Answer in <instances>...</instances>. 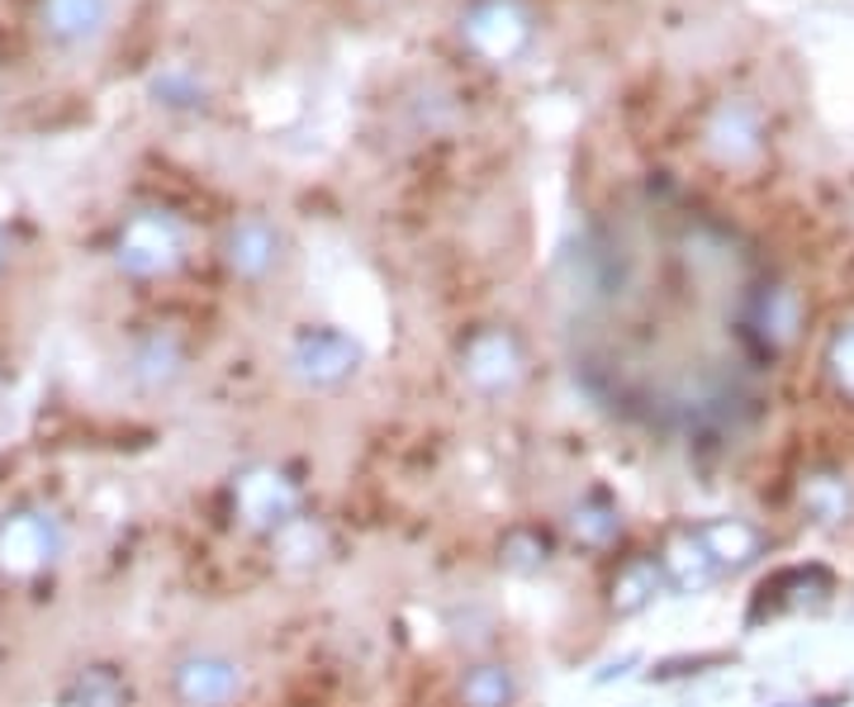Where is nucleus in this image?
<instances>
[{
	"mask_svg": "<svg viewBox=\"0 0 854 707\" xmlns=\"http://www.w3.org/2000/svg\"><path fill=\"white\" fill-rule=\"evenodd\" d=\"M669 570H674V584H679V589H698V584L712 579V555H708V546H702V541L694 537V541H684V546H674Z\"/></svg>",
	"mask_w": 854,
	"mask_h": 707,
	"instance_id": "nucleus-18",
	"label": "nucleus"
},
{
	"mask_svg": "<svg viewBox=\"0 0 854 707\" xmlns=\"http://www.w3.org/2000/svg\"><path fill=\"white\" fill-rule=\"evenodd\" d=\"M461 698H466V707H508L513 703V674L503 665H479L466 674Z\"/></svg>",
	"mask_w": 854,
	"mask_h": 707,
	"instance_id": "nucleus-14",
	"label": "nucleus"
},
{
	"mask_svg": "<svg viewBox=\"0 0 854 707\" xmlns=\"http://www.w3.org/2000/svg\"><path fill=\"white\" fill-rule=\"evenodd\" d=\"M661 565L655 561H632L618 575V584H612V608L618 612H636V608H646L651 598H655V589H661Z\"/></svg>",
	"mask_w": 854,
	"mask_h": 707,
	"instance_id": "nucleus-13",
	"label": "nucleus"
},
{
	"mask_svg": "<svg viewBox=\"0 0 854 707\" xmlns=\"http://www.w3.org/2000/svg\"><path fill=\"white\" fill-rule=\"evenodd\" d=\"M503 565H513V570H542L546 565V537L518 528L513 537L503 541Z\"/></svg>",
	"mask_w": 854,
	"mask_h": 707,
	"instance_id": "nucleus-19",
	"label": "nucleus"
},
{
	"mask_svg": "<svg viewBox=\"0 0 854 707\" xmlns=\"http://www.w3.org/2000/svg\"><path fill=\"white\" fill-rule=\"evenodd\" d=\"M0 266H5V233H0Z\"/></svg>",
	"mask_w": 854,
	"mask_h": 707,
	"instance_id": "nucleus-23",
	"label": "nucleus"
},
{
	"mask_svg": "<svg viewBox=\"0 0 854 707\" xmlns=\"http://www.w3.org/2000/svg\"><path fill=\"white\" fill-rule=\"evenodd\" d=\"M237 684H243V674L223 655H190L176 670V694L190 707H223L237 694Z\"/></svg>",
	"mask_w": 854,
	"mask_h": 707,
	"instance_id": "nucleus-9",
	"label": "nucleus"
},
{
	"mask_svg": "<svg viewBox=\"0 0 854 707\" xmlns=\"http://www.w3.org/2000/svg\"><path fill=\"white\" fill-rule=\"evenodd\" d=\"M698 541L708 546L712 561H745V555L755 551V532L745 528V522H712V528H702Z\"/></svg>",
	"mask_w": 854,
	"mask_h": 707,
	"instance_id": "nucleus-16",
	"label": "nucleus"
},
{
	"mask_svg": "<svg viewBox=\"0 0 854 707\" xmlns=\"http://www.w3.org/2000/svg\"><path fill=\"white\" fill-rule=\"evenodd\" d=\"M233 499H237V513H243L252 528H285V522L295 518V485L280 471H266V465L237 475Z\"/></svg>",
	"mask_w": 854,
	"mask_h": 707,
	"instance_id": "nucleus-8",
	"label": "nucleus"
},
{
	"mask_svg": "<svg viewBox=\"0 0 854 707\" xmlns=\"http://www.w3.org/2000/svg\"><path fill=\"white\" fill-rule=\"evenodd\" d=\"M67 707H124V684L114 670H86L67 694Z\"/></svg>",
	"mask_w": 854,
	"mask_h": 707,
	"instance_id": "nucleus-15",
	"label": "nucleus"
},
{
	"mask_svg": "<svg viewBox=\"0 0 854 707\" xmlns=\"http://www.w3.org/2000/svg\"><path fill=\"white\" fill-rule=\"evenodd\" d=\"M190 252V233L186 223L162 205H143L119 223L114 233V266L124 270L129 280H162L171 270H181Z\"/></svg>",
	"mask_w": 854,
	"mask_h": 707,
	"instance_id": "nucleus-2",
	"label": "nucleus"
},
{
	"mask_svg": "<svg viewBox=\"0 0 854 707\" xmlns=\"http://www.w3.org/2000/svg\"><path fill=\"white\" fill-rule=\"evenodd\" d=\"M280 257H285L280 229L262 214L233 219L229 233H223V266H229L237 280H266L280 266Z\"/></svg>",
	"mask_w": 854,
	"mask_h": 707,
	"instance_id": "nucleus-7",
	"label": "nucleus"
},
{
	"mask_svg": "<svg viewBox=\"0 0 854 707\" xmlns=\"http://www.w3.org/2000/svg\"><path fill=\"white\" fill-rule=\"evenodd\" d=\"M57 551H63V528L53 513L24 508V513L0 522V570L5 575H34Z\"/></svg>",
	"mask_w": 854,
	"mask_h": 707,
	"instance_id": "nucleus-6",
	"label": "nucleus"
},
{
	"mask_svg": "<svg viewBox=\"0 0 854 707\" xmlns=\"http://www.w3.org/2000/svg\"><path fill=\"white\" fill-rule=\"evenodd\" d=\"M708 147L722 162H751L759 153V124L745 104H722L708 124Z\"/></svg>",
	"mask_w": 854,
	"mask_h": 707,
	"instance_id": "nucleus-11",
	"label": "nucleus"
},
{
	"mask_svg": "<svg viewBox=\"0 0 854 707\" xmlns=\"http://www.w3.org/2000/svg\"><path fill=\"white\" fill-rule=\"evenodd\" d=\"M575 532L589 541V546H608V541L622 532V513L608 499H598V494H594L589 504L575 508Z\"/></svg>",
	"mask_w": 854,
	"mask_h": 707,
	"instance_id": "nucleus-17",
	"label": "nucleus"
},
{
	"mask_svg": "<svg viewBox=\"0 0 854 707\" xmlns=\"http://www.w3.org/2000/svg\"><path fill=\"white\" fill-rule=\"evenodd\" d=\"M522 366H528V356H522V342L508 328H479V333L466 338V352H461L466 380L485 395L513 389L522 380Z\"/></svg>",
	"mask_w": 854,
	"mask_h": 707,
	"instance_id": "nucleus-5",
	"label": "nucleus"
},
{
	"mask_svg": "<svg viewBox=\"0 0 854 707\" xmlns=\"http://www.w3.org/2000/svg\"><path fill=\"white\" fill-rule=\"evenodd\" d=\"M114 0H34V34L53 53H96L114 29Z\"/></svg>",
	"mask_w": 854,
	"mask_h": 707,
	"instance_id": "nucleus-3",
	"label": "nucleus"
},
{
	"mask_svg": "<svg viewBox=\"0 0 854 707\" xmlns=\"http://www.w3.org/2000/svg\"><path fill=\"white\" fill-rule=\"evenodd\" d=\"M827 366H831V375H835V385L850 389V395H854V323H850V328H841V333L831 338Z\"/></svg>",
	"mask_w": 854,
	"mask_h": 707,
	"instance_id": "nucleus-20",
	"label": "nucleus"
},
{
	"mask_svg": "<svg viewBox=\"0 0 854 707\" xmlns=\"http://www.w3.org/2000/svg\"><path fill=\"white\" fill-rule=\"evenodd\" d=\"M807 504H812L827 522H841L850 508V494H845V485H821L817 479V485H807Z\"/></svg>",
	"mask_w": 854,
	"mask_h": 707,
	"instance_id": "nucleus-22",
	"label": "nucleus"
},
{
	"mask_svg": "<svg viewBox=\"0 0 854 707\" xmlns=\"http://www.w3.org/2000/svg\"><path fill=\"white\" fill-rule=\"evenodd\" d=\"M323 546V537H319V528H313V522H299V518H290L280 528V551L290 555V561H309L313 551Z\"/></svg>",
	"mask_w": 854,
	"mask_h": 707,
	"instance_id": "nucleus-21",
	"label": "nucleus"
},
{
	"mask_svg": "<svg viewBox=\"0 0 854 707\" xmlns=\"http://www.w3.org/2000/svg\"><path fill=\"white\" fill-rule=\"evenodd\" d=\"M147 96H153V104H162V110H176V114H200V110H209V86H204L200 71L186 67V63H171V67L153 71V81H147Z\"/></svg>",
	"mask_w": 854,
	"mask_h": 707,
	"instance_id": "nucleus-12",
	"label": "nucleus"
},
{
	"mask_svg": "<svg viewBox=\"0 0 854 707\" xmlns=\"http://www.w3.org/2000/svg\"><path fill=\"white\" fill-rule=\"evenodd\" d=\"M181 371H186V347H181V338L176 333H147L133 342V356H129V375L138 380L143 389H167L181 380Z\"/></svg>",
	"mask_w": 854,
	"mask_h": 707,
	"instance_id": "nucleus-10",
	"label": "nucleus"
},
{
	"mask_svg": "<svg viewBox=\"0 0 854 707\" xmlns=\"http://www.w3.org/2000/svg\"><path fill=\"white\" fill-rule=\"evenodd\" d=\"M356 366H362V342L347 338L342 328H309L290 347V375L313 389L342 385L347 375H356Z\"/></svg>",
	"mask_w": 854,
	"mask_h": 707,
	"instance_id": "nucleus-4",
	"label": "nucleus"
},
{
	"mask_svg": "<svg viewBox=\"0 0 854 707\" xmlns=\"http://www.w3.org/2000/svg\"><path fill=\"white\" fill-rule=\"evenodd\" d=\"M456 43L489 71H508L536 48V10L528 0H466L456 10Z\"/></svg>",
	"mask_w": 854,
	"mask_h": 707,
	"instance_id": "nucleus-1",
	"label": "nucleus"
}]
</instances>
